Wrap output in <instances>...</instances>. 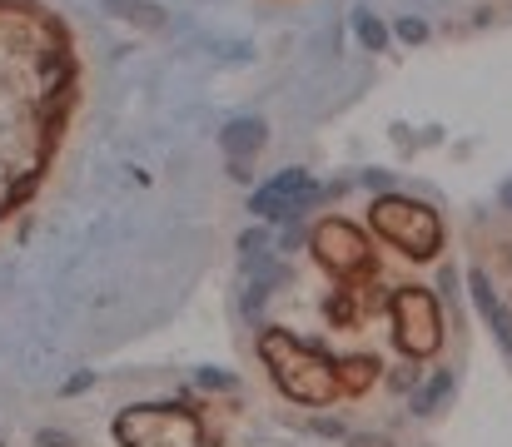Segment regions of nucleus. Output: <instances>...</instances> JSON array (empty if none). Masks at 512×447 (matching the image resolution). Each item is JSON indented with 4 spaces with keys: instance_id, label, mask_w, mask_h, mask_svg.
<instances>
[{
    "instance_id": "2",
    "label": "nucleus",
    "mask_w": 512,
    "mask_h": 447,
    "mask_svg": "<svg viewBox=\"0 0 512 447\" xmlns=\"http://www.w3.org/2000/svg\"><path fill=\"white\" fill-rule=\"evenodd\" d=\"M373 229H378L388 244H398L408 259H433L438 244H443L438 214L423 209V204H413V199H378V204H373Z\"/></svg>"
},
{
    "instance_id": "10",
    "label": "nucleus",
    "mask_w": 512,
    "mask_h": 447,
    "mask_svg": "<svg viewBox=\"0 0 512 447\" xmlns=\"http://www.w3.org/2000/svg\"><path fill=\"white\" fill-rule=\"evenodd\" d=\"M358 30H363V45H373V50L383 45V25H378L368 10H358Z\"/></svg>"
},
{
    "instance_id": "6",
    "label": "nucleus",
    "mask_w": 512,
    "mask_h": 447,
    "mask_svg": "<svg viewBox=\"0 0 512 447\" xmlns=\"http://www.w3.org/2000/svg\"><path fill=\"white\" fill-rule=\"evenodd\" d=\"M309 199H314V179H309L304 169H284V174H274L269 184H259V194H254L249 204H254V214H264V219H284V214L304 209Z\"/></svg>"
},
{
    "instance_id": "8",
    "label": "nucleus",
    "mask_w": 512,
    "mask_h": 447,
    "mask_svg": "<svg viewBox=\"0 0 512 447\" xmlns=\"http://www.w3.org/2000/svg\"><path fill=\"white\" fill-rule=\"evenodd\" d=\"M259 145H264V120H234V125L224 130V149L239 154V159L259 154Z\"/></svg>"
},
{
    "instance_id": "11",
    "label": "nucleus",
    "mask_w": 512,
    "mask_h": 447,
    "mask_svg": "<svg viewBox=\"0 0 512 447\" xmlns=\"http://www.w3.org/2000/svg\"><path fill=\"white\" fill-rule=\"evenodd\" d=\"M339 373L348 378V383H353V393H358V388H363V383L373 378V363H368V358H363V363H343Z\"/></svg>"
},
{
    "instance_id": "4",
    "label": "nucleus",
    "mask_w": 512,
    "mask_h": 447,
    "mask_svg": "<svg viewBox=\"0 0 512 447\" xmlns=\"http://www.w3.org/2000/svg\"><path fill=\"white\" fill-rule=\"evenodd\" d=\"M393 338H398V348L408 358L438 353L443 328H438V303H433V294H423V289H398L393 294Z\"/></svg>"
},
{
    "instance_id": "9",
    "label": "nucleus",
    "mask_w": 512,
    "mask_h": 447,
    "mask_svg": "<svg viewBox=\"0 0 512 447\" xmlns=\"http://www.w3.org/2000/svg\"><path fill=\"white\" fill-rule=\"evenodd\" d=\"M443 393H448V373H438V378H433V383L413 398V408H418V413H433V408L443 403Z\"/></svg>"
},
{
    "instance_id": "7",
    "label": "nucleus",
    "mask_w": 512,
    "mask_h": 447,
    "mask_svg": "<svg viewBox=\"0 0 512 447\" xmlns=\"http://www.w3.org/2000/svg\"><path fill=\"white\" fill-rule=\"evenodd\" d=\"M468 289H473V303L483 308V323H488V328H493V338L503 343V353H512V318L503 313V303L493 298V284H488L483 274H473V284H468Z\"/></svg>"
},
{
    "instance_id": "3",
    "label": "nucleus",
    "mask_w": 512,
    "mask_h": 447,
    "mask_svg": "<svg viewBox=\"0 0 512 447\" xmlns=\"http://www.w3.org/2000/svg\"><path fill=\"white\" fill-rule=\"evenodd\" d=\"M120 438L130 447H199V423L184 408H130L120 413Z\"/></svg>"
},
{
    "instance_id": "5",
    "label": "nucleus",
    "mask_w": 512,
    "mask_h": 447,
    "mask_svg": "<svg viewBox=\"0 0 512 447\" xmlns=\"http://www.w3.org/2000/svg\"><path fill=\"white\" fill-rule=\"evenodd\" d=\"M314 259H319L324 269H334V274H353V269L368 264V244H363V234H358L353 224L329 219V224L314 229Z\"/></svg>"
},
{
    "instance_id": "13",
    "label": "nucleus",
    "mask_w": 512,
    "mask_h": 447,
    "mask_svg": "<svg viewBox=\"0 0 512 447\" xmlns=\"http://www.w3.org/2000/svg\"><path fill=\"white\" fill-rule=\"evenodd\" d=\"M503 199H508V204H512V184H508V194H503Z\"/></svg>"
},
{
    "instance_id": "12",
    "label": "nucleus",
    "mask_w": 512,
    "mask_h": 447,
    "mask_svg": "<svg viewBox=\"0 0 512 447\" xmlns=\"http://www.w3.org/2000/svg\"><path fill=\"white\" fill-rule=\"evenodd\" d=\"M199 383H209V388H229V378H224V373H209V368L199 373Z\"/></svg>"
},
{
    "instance_id": "1",
    "label": "nucleus",
    "mask_w": 512,
    "mask_h": 447,
    "mask_svg": "<svg viewBox=\"0 0 512 447\" xmlns=\"http://www.w3.org/2000/svg\"><path fill=\"white\" fill-rule=\"evenodd\" d=\"M264 363L274 368L279 388L294 398V403H309V408H324L339 398V368L309 348H299L289 333H269L264 338Z\"/></svg>"
}]
</instances>
